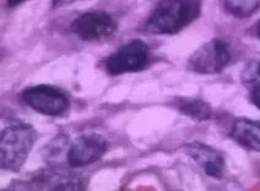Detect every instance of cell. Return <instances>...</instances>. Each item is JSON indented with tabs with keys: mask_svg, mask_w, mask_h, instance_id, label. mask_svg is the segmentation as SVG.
Here are the masks:
<instances>
[{
	"mask_svg": "<svg viewBox=\"0 0 260 191\" xmlns=\"http://www.w3.org/2000/svg\"><path fill=\"white\" fill-rule=\"evenodd\" d=\"M242 81L249 90L260 87V59H255L247 64L242 72Z\"/></svg>",
	"mask_w": 260,
	"mask_h": 191,
	"instance_id": "obj_12",
	"label": "cell"
},
{
	"mask_svg": "<svg viewBox=\"0 0 260 191\" xmlns=\"http://www.w3.org/2000/svg\"><path fill=\"white\" fill-rule=\"evenodd\" d=\"M70 29L80 40L97 41L112 36L116 32L117 23L106 11L94 10L76 17Z\"/></svg>",
	"mask_w": 260,
	"mask_h": 191,
	"instance_id": "obj_6",
	"label": "cell"
},
{
	"mask_svg": "<svg viewBox=\"0 0 260 191\" xmlns=\"http://www.w3.org/2000/svg\"><path fill=\"white\" fill-rule=\"evenodd\" d=\"M25 2V0H8L9 7H16V5L21 4V3Z\"/></svg>",
	"mask_w": 260,
	"mask_h": 191,
	"instance_id": "obj_15",
	"label": "cell"
},
{
	"mask_svg": "<svg viewBox=\"0 0 260 191\" xmlns=\"http://www.w3.org/2000/svg\"><path fill=\"white\" fill-rule=\"evenodd\" d=\"M258 34H259V37H260V22H259V26H258Z\"/></svg>",
	"mask_w": 260,
	"mask_h": 191,
	"instance_id": "obj_16",
	"label": "cell"
},
{
	"mask_svg": "<svg viewBox=\"0 0 260 191\" xmlns=\"http://www.w3.org/2000/svg\"><path fill=\"white\" fill-rule=\"evenodd\" d=\"M260 0H224V8L233 16L244 19L258 10Z\"/></svg>",
	"mask_w": 260,
	"mask_h": 191,
	"instance_id": "obj_11",
	"label": "cell"
},
{
	"mask_svg": "<svg viewBox=\"0 0 260 191\" xmlns=\"http://www.w3.org/2000/svg\"><path fill=\"white\" fill-rule=\"evenodd\" d=\"M72 2L73 0H53V5H54V7H60V5L69 4V3Z\"/></svg>",
	"mask_w": 260,
	"mask_h": 191,
	"instance_id": "obj_14",
	"label": "cell"
},
{
	"mask_svg": "<svg viewBox=\"0 0 260 191\" xmlns=\"http://www.w3.org/2000/svg\"><path fill=\"white\" fill-rule=\"evenodd\" d=\"M250 91V101L258 109H260V87L252 88Z\"/></svg>",
	"mask_w": 260,
	"mask_h": 191,
	"instance_id": "obj_13",
	"label": "cell"
},
{
	"mask_svg": "<svg viewBox=\"0 0 260 191\" xmlns=\"http://www.w3.org/2000/svg\"><path fill=\"white\" fill-rule=\"evenodd\" d=\"M22 101L37 113L48 117L63 116L70 107L67 93L51 85H37L25 88Z\"/></svg>",
	"mask_w": 260,
	"mask_h": 191,
	"instance_id": "obj_3",
	"label": "cell"
},
{
	"mask_svg": "<svg viewBox=\"0 0 260 191\" xmlns=\"http://www.w3.org/2000/svg\"><path fill=\"white\" fill-rule=\"evenodd\" d=\"M230 60L231 53L229 44L215 38L203 44L190 55L188 59V69L202 75H212L222 71L230 64Z\"/></svg>",
	"mask_w": 260,
	"mask_h": 191,
	"instance_id": "obj_5",
	"label": "cell"
},
{
	"mask_svg": "<svg viewBox=\"0 0 260 191\" xmlns=\"http://www.w3.org/2000/svg\"><path fill=\"white\" fill-rule=\"evenodd\" d=\"M185 152L195 163L206 173L209 176L215 179H221L224 172V157L217 149L212 148L205 143L194 142L188 143L184 147Z\"/></svg>",
	"mask_w": 260,
	"mask_h": 191,
	"instance_id": "obj_8",
	"label": "cell"
},
{
	"mask_svg": "<svg viewBox=\"0 0 260 191\" xmlns=\"http://www.w3.org/2000/svg\"><path fill=\"white\" fill-rule=\"evenodd\" d=\"M150 63L149 46L141 40L130 41L106 60V71L112 76L144 70Z\"/></svg>",
	"mask_w": 260,
	"mask_h": 191,
	"instance_id": "obj_4",
	"label": "cell"
},
{
	"mask_svg": "<svg viewBox=\"0 0 260 191\" xmlns=\"http://www.w3.org/2000/svg\"><path fill=\"white\" fill-rule=\"evenodd\" d=\"M231 136L244 148L260 152V122L250 119L236 120L232 126Z\"/></svg>",
	"mask_w": 260,
	"mask_h": 191,
	"instance_id": "obj_9",
	"label": "cell"
},
{
	"mask_svg": "<svg viewBox=\"0 0 260 191\" xmlns=\"http://www.w3.org/2000/svg\"><path fill=\"white\" fill-rule=\"evenodd\" d=\"M107 140L97 132H87L74 140L68 151V163L72 168H81L94 163L106 154Z\"/></svg>",
	"mask_w": 260,
	"mask_h": 191,
	"instance_id": "obj_7",
	"label": "cell"
},
{
	"mask_svg": "<svg viewBox=\"0 0 260 191\" xmlns=\"http://www.w3.org/2000/svg\"><path fill=\"white\" fill-rule=\"evenodd\" d=\"M177 108L181 113L197 120L205 122L212 117V108L208 102L199 98H181L177 101Z\"/></svg>",
	"mask_w": 260,
	"mask_h": 191,
	"instance_id": "obj_10",
	"label": "cell"
},
{
	"mask_svg": "<svg viewBox=\"0 0 260 191\" xmlns=\"http://www.w3.org/2000/svg\"><path fill=\"white\" fill-rule=\"evenodd\" d=\"M37 134L31 125L17 123L2 131L0 158L2 168L17 172L25 164L32 147L36 142Z\"/></svg>",
	"mask_w": 260,
	"mask_h": 191,
	"instance_id": "obj_2",
	"label": "cell"
},
{
	"mask_svg": "<svg viewBox=\"0 0 260 191\" xmlns=\"http://www.w3.org/2000/svg\"><path fill=\"white\" fill-rule=\"evenodd\" d=\"M200 11V0H159L145 27L153 34L178 33L199 17Z\"/></svg>",
	"mask_w": 260,
	"mask_h": 191,
	"instance_id": "obj_1",
	"label": "cell"
}]
</instances>
